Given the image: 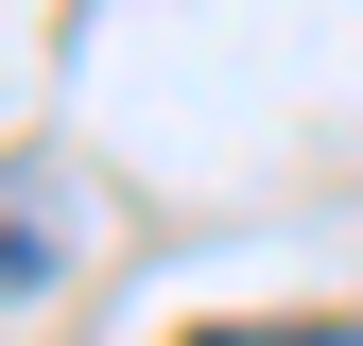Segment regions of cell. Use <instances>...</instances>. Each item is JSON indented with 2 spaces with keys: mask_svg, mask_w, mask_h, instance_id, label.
Wrapping results in <instances>:
<instances>
[{
  "mask_svg": "<svg viewBox=\"0 0 363 346\" xmlns=\"http://www.w3.org/2000/svg\"><path fill=\"white\" fill-rule=\"evenodd\" d=\"M294 346H363V329H294Z\"/></svg>",
  "mask_w": 363,
  "mask_h": 346,
  "instance_id": "2",
  "label": "cell"
},
{
  "mask_svg": "<svg viewBox=\"0 0 363 346\" xmlns=\"http://www.w3.org/2000/svg\"><path fill=\"white\" fill-rule=\"evenodd\" d=\"M69 242H86L69 173H52V156H0V312H35V294H52V277H69Z\"/></svg>",
  "mask_w": 363,
  "mask_h": 346,
  "instance_id": "1",
  "label": "cell"
}]
</instances>
